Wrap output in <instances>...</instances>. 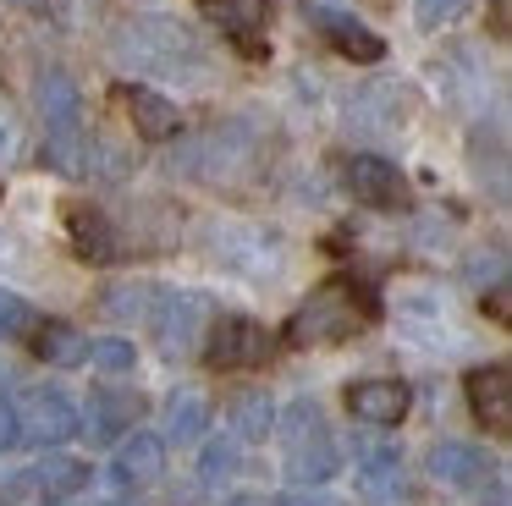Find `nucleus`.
I'll list each match as a JSON object with an SVG mask.
<instances>
[{"mask_svg": "<svg viewBox=\"0 0 512 506\" xmlns=\"http://www.w3.org/2000/svg\"><path fill=\"white\" fill-rule=\"evenodd\" d=\"M369 325V297L358 292L353 281H325L320 292H309V303L292 314L287 336L292 347H331V341H347Z\"/></svg>", "mask_w": 512, "mask_h": 506, "instance_id": "nucleus-1", "label": "nucleus"}, {"mask_svg": "<svg viewBox=\"0 0 512 506\" xmlns=\"http://www.w3.org/2000/svg\"><path fill=\"white\" fill-rule=\"evenodd\" d=\"M116 50H122L133 66H144V72H182V66L199 61V44H193V33L182 28V22H166V17H149V22L122 28Z\"/></svg>", "mask_w": 512, "mask_h": 506, "instance_id": "nucleus-2", "label": "nucleus"}, {"mask_svg": "<svg viewBox=\"0 0 512 506\" xmlns=\"http://www.w3.org/2000/svg\"><path fill=\"white\" fill-rule=\"evenodd\" d=\"M12 407H17L23 440H34V446H61V440H72V429H78V407H72L67 391H56V385H34V391H23Z\"/></svg>", "mask_w": 512, "mask_h": 506, "instance_id": "nucleus-3", "label": "nucleus"}, {"mask_svg": "<svg viewBox=\"0 0 512 506\" xmlns=\"http://www.w3.org/2000/svg\"><path fill=\"white\" fill-rule=\"evenodd\" d=\"M248 165H254V143L237 127H215V132H204L193 149H182V171L204 176V182H237Z\"/></svg>", "mask_w": 512, "mask_h": 506, "instance_id": "nucleus-4", "label": "nucleus"}, {"mask_svg": "<svg viewBox=\"0 0 512 506\" xmlns=\"http://www.w3.org/2000/svg\"><path fill=\"white\" fill-rule=\"evenodd\" d=\"M210 297L204 292H171L166 303H160L155 314V336H160V352H171V358H182V352L199 347L204 325H210Z\"/></svg>", "mask_w": 512, "mask_h": 506, "instance_id": "nucleus-5", "label": "nucleus"}, {"mask_svg": "<svg viewBox=\"0 0 512 506\" xmlns=\"http://www.w3.org/2000/svg\"><path fill=\"white\" fill-rule=\"evenodd\" d=\"M270 358V336L254 319H221L210 330V363L215 369H254Z\"/></svg>", "mask_w": 512, "mask_h": 506, "instance_id": "nucleus-6", "label": "nucleus"}, {"mask_svg": "<svg viewBox=\"0 0 512 506\" xmlns=\"http://www.w3.org/2000/svg\"><path fill=\"white\" fill-rule=\"evenodd\" d=\"M468 407L490 435H507L512 429V374L507 363H485V369L468 374Z\"/></svg>", "mask_w": 512, "mask_h": 506, "instance_id": "nucleus-7", "label": "nucleus"}, {"mask_svg": "<svg viewBox=\"0 0 512 506\" xmlns=\"http://www.w3.org/2000/svg\"><path fill=\"white\" fill-rule=\"evenodd\" d=\"M204 11L215 17V28L237 44L243 55H265V22L270 0H204Z\"/></svg>", "mask_w": 512, "mask_h": 506, "instance_id": "nucleus-8", "label": "nucleus"}, {"mask_svg": "<svg viewBox=\"0 0 512 506\" xmlns=\"http://www.w3.org/2000/svg\"><path fill=\"white\" fill-rule=\"evenodd\" d=\"M347 187H353L364 204H380V209H391V204H402V198H408L397 165L380 160V154H358V160L347 165Z\"/></svg>", "mask_w": 512, "mask_h": 506, "instance_id": "nucleus-9", "label": "nucleus"}, {"mask_svg": "<svg viewBox=\"0 0 512 506\" xmlns=\"http://www.w3.org/2000/svg\"><path fill=\"white\" fill-rule=\"evenodd\" d=\"M309 17H314V28H320L342 55H353V61H380V55H386V44H380L375 33L364 28V22L347 17V11H336V6H309Z\"/></svg>", "mask_w": 512, "mask_h": 506, "instance_id": "nucleus-10", "label": "nucleus"}, {"mask_svg": "<svg viewBox=\"0 0 512 506\" xmlns=\"http://www.w3.org/2000/svg\"><path fill=\"white\" fill-rule=\"evenodd\" d=\"M347 407H353V418H364V424H397V418L408 413V385L402 380H358L353 391H347Z\"/></svg>", "mask_w": 512, "mask_h": 506, "instance_id": "nucleus-11", "label": "nucleus"}, {"mask_svg": "<svg viewBox=\"0 0 512 506\" xmlns=\"http://www.w3.org/2000/svg\"><path fill=\"white\" fill-rule=\"evenodd\" d=\"M160 468H166V440L160 435H144V429H133V435L116 446V484H155Z\"/></svg>", "mask_w": 512, "mask_h": 506, "instance_id": "nucleus-12", "label": "nucleus"}, {"mask_svg": "<svg viewBox=\"0 0 512 506\" xmlns=\"http://www.w3.org/2000/svg\"><path fill=\"white\" fill-rule=\"evenodd\" d=\"M122 105H127V116H133V127L144 132V138H155V143L177 138L182 116L166 94H155V88H122Z\"/></svg>", "mask_w": 512, "mask_h": 506, "instance_id": "nucleus-13", "label": "nucleus"}, {"mask_svg": "<svg viewBox=\"0 0 512 506\" xmlns=\"http://www.w3.org/2000/svg\"><path fill=\"white\" fill-rule=\"evenodd\" d=\"M342 468V457H336V440L325 435H309V440H292V457H287V479L292 484H325L331 473Z\"/></svg>", "mask_w": 512, "mask_h": 506, "instance_id": "nucleus-14", "label": "nucleus"}, {"mask_svg": "<svg viewBox=\"0 0 512 506\" xmlns=\"http://www.w3.org/2000/svg\"><path fill=\"white\" fill-rule=\"evenodd\" d=\"M358 468H364V490L369 495H380V501L402 495V457H397V446H386V440H364V446H358Z\"/></svg>", "mask_w": 512, "mask_h": 506, "instance_id": "nucleus-15", "label": "nucleus"}, {"mask_svg": "<svg viewBox=\"0 0 512 506\" xmlns=\"http://www.w3.org/2000/svg\"><path fill=\"white\" fill-rule=\"evenodd\" d=\"M430 473L441 484H479L485 479V451L468 446V440H441L430 451Z\"/></svg>", "mask_w": 512, "mask_h": 506, "instance_id": "nucleus-16", "label": "nucleus"}, {"mask_svg": "<svg viewBox=\"0 0 512 506\" xmlns=\"http://www.w3.org/2000/svg\"><path fill=\"white\" fill-rule=\"evenodd\" d=\"M353 127H364V132H386V127H397L402 121V94H397V83H375V88H364V94L353 99Z\"/></svg>", "mask_w": 512, "mask_h": 506, "instance_id": "nucleus-17", "label": "nucleus"}, {"mask_svg": "<svg viewBox=\"0 0 512 506\" xmlns=\"http://www.w3.org/2000/svg\"><path fill=\"white\" fill-rule=\"evenodd\" d=\"M204 424H210V402H204V391H171V402H166V440L188 446V440L204 435Z\"/></svg>", "mask_w": 512, "mask_h": 506, "instance_id": "nucleus-18", "label": "nucleus"}, {"mask_svg": "<svg viewBox=\"0 0 512 506\" xmlns=\"http://www.w3.org/2000/svg\"><path fill=\"white\" fill-rule=\"evenodd\" d=\"M78 83H72L67 72H45L39 77V116L50 121V127H78Z\"/></svg>", "mask_w": 512, "mask_h": 506, "instance_id": "nucleus-19", "label": "nucleus"}, {"mask_svg": "<svg viewBox=\"0 0 512 506\" xmlns=\"http://www.w3.org/2000/svg\"><path fill=\"white\" fill-rule=\"evenodd\" d=\"M28 479H34V490H45L50 501H61V495H72L83 479H89V468H83L78 457H45Z\"/></svg>", "mask_w": 512, "mask_h": 506, "instance_id": "nucleus-20", "label": "nucleus"}, {"mask_svg": "<svg viewBox=\"0 0 512 506\" xmlns=\"http://www.w3.org/2000/svg\"><path fill=\"white\" fill-rule=\"evenodd\" d=\"M89 429L94 435H111V429H127L138 418V396H127V391H94L89 396Z\"/></svg>", "mask_w": 512, "mask_h": 506, "instance_id": "nucleus-21", "label": "nucleus"}, {"mask_svg": "<svg viewBox=\"0 0 512 506\" xmlns=\"http://www.w3.org/2000/svg\"><path fill=\"white\" fill-rule=\"evenodd\" d=\"M45 160L56 165V171H89V138H83V127H50L45 138Z\"/></svg>", "mask_w": 512, "mask_h": 506, "instance_id": "nucleus-22", "label": "nucleus"}, {"mask_svg": "<svg viewBox=\"0 0 512 506\" xmlns=\"http://www.w3.org/2000/svg\"><path fill=\"white\" fill-rule=\"evenodd\" d=\"M215 253H221L226 264H232V270H265V264H259V253H270L265 248V237H259V231H215V242H210Z\"/></svg>", "mask_w": 512, "mask_h": 506, "instance_id": "nucleus-23", "label": "nucleus"}, {"mask_svg": "<svg viewBox=\"0 0 512 506\" xmlns=\"http://www.w3.org/2000/svg\"><path fill=\"white\" fill-rule=\"evenodd\" d=\"M72 242H78L83 259H111L116 242H111V226H105V215H94V209H72Z\"/></svg>", "mask_w": 512, "mask_h": 506, "instance_id": "nucleus-24", "label": "nucleus"}, {"mask_svg": "<svg viewBox=\"0 0 512 506\" xmlns=\"http://www.w3.org/2000/svg\"><path fill=\"white\" fill-rule=\"evenodd\" d=\"M232 424H237V440H265L270 429H276V407H270V396H259V391L237 396Z\"/></svg>", "mask_w": 512, "mask_h": 506, "instance_id": "nucleus-25", "label": "nucleus"}, {"mask_svg": "<svg viewBox=\"0 0 512 506\" xmlns=\"http://www.w3.org/2000/svg\"><path fill=\"white\" fill-rule=\"evenodd\" d=\"M83 347H89V341H83L72 325H45V330L34 336V352H39L45 363H78Z\"/></svg>", "mask_w": 512, "mask_h": 506, "instance_id": "nucleus-26", "label": "nucleus"}, {"mask_svg": "<svg viewBox=\"0 0 512 506\" xmlns=\"http://www.w3.org/2000/svg\"><path fill=\"white\" fill-rule=\"evenodd\" d=\"M83 358H89L100 374H133L138 352H133V341H122V336H100V341L83 347Z\"/></svg>", "mask_w": 512, "mask_h": 506, "instance_id": "nucleus-27", "label": "nucleus"}, {"mask_svg": "<svg viewBox=\"0 0 512 506\" xmlns=\"http://www.w3.org/2000/svg\"><path fill=\"white\" fill-rule=\"evenodd\" d=\"M232 473H237V440H210L204 457H199V479L221 484V479H232Z\"/></svg>", "mask_w": 512, "mask_h": 506, "instance_id": "nucleus-28", "label": "nucleus"}, {"mask_svg": "<svg viewBox=\"0 0 512 506\" xmlns=\"http://www.w3.org/2000/svg\"><path fill=\"white\" fill-rule=\"evenodd\" d=\"M281 429H287V446H292V440H309V435H320V429H325V418H320V407H314L309 396H303V402H292V407H287V418H281Z\"/></svg>", "mask_w": 512, "mask_h": 506, "instance_id": "nucleus-29", "label": "nucleus"}, {"mask_svg": "<svg viewBox=\"0 0 512 506\" xmlns=\"http://www.w3.org/2000/svg\"><path fill=\"white\" fill-rule=\"evenodd\" d=\"M105 308H111L116 319H138L149 308V286H111V292H105Z\"/></svg>", "mask_w": 512, "mask_h": 506, "instance_id": "nucleus-30", "label": "nucleus"}, {"mask_svg": "<svg viewBox=\"0 0 512 506\" xmlns=\"http://www.w3.org/2000/svg\"><path fill=\"white\" fill-rule=\"evenodd\" d=\"M28 325H34V308H28L23 297L0 292V336H23Z\"/></svg>", "mask_w": 512, "mask_h": 506, "instance_id": "nucleus-31", "label": "nucleus"}, {"mask_svg": "<svg viewBox=\"0 0 512 506\" xmlns=\"http://www.w3.org/2000/svg\"><path fill=\"white\" fill-rule=\"evenodd\" d=\"M457 11H463V0H419V22H424V28H435V22L457 17Z\"/></svg>", "mask_w": 512, "mask_h": 506, "instance_id": "nucleus-32", "label": "nucleus"}, {"mask_svg": "<svg viewBox=\"0 0 512 506\" xmlns=\"http://www.w3.org/2000/svg\"><path fill=\"white\" fill-rule=\"evenodd\" d=\"M12 446H23V429H17V407L0 402V451H12Z\"/></svg>", "mask_w": 512, "mask_h": 506, "instance_id": "nucleus-33", "label": "nucleus"}, {"mask_svg": "<svg viewBox=\"0 0 512 506\" xmlns=\"http://www.w3.org/2000/svg\"><path fill=\"white\" fill-rule=\"evenodd\" d=\"M490 314H496V319L512 314V308H507V286H496V292H490Z\"/></svg>", "mask_w": 512, "mask_h": 506, "instance_id": "nucleus-34", "label": "nucleus"}, {"mask_svg": "<svg viewBox=\"0 0 512 506\" xmlns=\"http://www.w3.org/2000/svg\"><path fill=\"white\" fill-rule=\"evenodd\" d=\"M287 506H331V501H325V495H292Z\"/></svg>", "mask_w": 512, "mask_h": 506, "instance_id": "nucleus-35", "label": "nucleus"}, {"mask_svg": "<svg viewBox=\"0 0 512 506\" xmlns=\"http://www.w3.org/2000/svg\"><path fill=\"white\" fill-rule=\"evenodd\" d=\"M232 506H265V501H232Z\"/></svg>", "mask_w": 512, "mask_h": 506, "instance_id": "nucleus-36", "label": "nucleus"}, {"mask_svg": "<svg viewBox=\"0 0 512 506\" xmlns=\"http://www.w3.org/2000/svg\"><path fill=\"white\" fill-rule=\"evenodd\" d=\"M56 506H78V501H56Z\"/></svg>", "mask_w": 512, "mask_h": 506, "instance_id": "nucleus-37", "label": "nucleus"}]
</instances>
